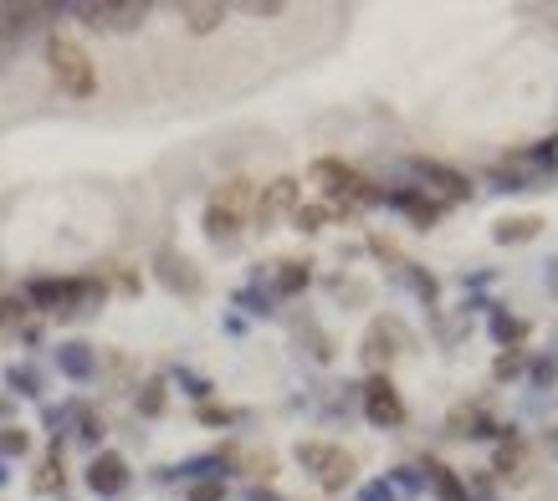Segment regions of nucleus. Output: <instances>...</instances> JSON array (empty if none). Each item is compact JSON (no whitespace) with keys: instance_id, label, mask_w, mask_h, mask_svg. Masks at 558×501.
I'll use <instances>...</instances> for the list:
<instances>
[{"instance_id":"nucleus-19","label":"nucleus","mask_w":558,"mask_h":501,"mask_svg":"<svg viewBox=\"0 0 558 501\" xmlns=\"http://www.w3.org/2000/svg\"><path fill=\"white\" fill-rule=\"evenodd\" d=\"M139 404H144V415H159V409H164V384H149Z\"/></svg>"},{"instance_id":"nucleus-20","label":"nucleus","mask_w":558,"mask_h":501,"mask_svg":"<svg viewBox=\"0 0 558 501\" xmlns=\"http://www.w3.org/2000/svg\"><path fill=\"white\" fill-rule=\"evenodd\" d=\"M221 496H226V486H221V481H205V486H195V491H190V501H221Z\"/></svg>"},{"instance_id":"nucleus-3","label":"nucleus","mask_w":558,"mask_h":501,"mask_svg":"<svg viewBox=\"0 0 558 501\" xmlns=\"http://www.w3.org/2000/svg\"><path fill=\"white\" fill-rule=\"evenodd\" d=\"M77 16L88 21L93 31H139L149 6H144V0H134V6H77Z\"/></svg>"},{"instance_id":"nucleus-15","label":"nucleus","mask_w":558,"mask_h":501,"mask_svg":"<svg viewBox=\"0 0 558 501\" xmlns=\"http://www.w3.org/2000/svg\"><path fill=\"white\" fill-rule=\"evenodd\" d=\"M431 476H436V491H441V501H466V491H461V481L446 471V466H431Z\"/></svg>"},{"instance_id":"nucleus-7","label":"nucleus","mask_w":558,"mask_h":501,"mask_svg":"<svg viewBox=\"0 0 558 501\" xmlns=\"http://www.w3.org/2000/svg\"><path fill=\"white\" fill-rule=\"evenodd\" d=\"M159 277L175 287V292H200V277H195V266L175 251H159Z\"/></svg>"},{"instance_id":"nucleus-16","label":"nucleus","mask_w":558,"mask_h":501,"mask_svg":"<svg viewBox=\"0 0 558 501\" xmlns=\"http://www.w3.org/2000/svg\"><path fill=\"white\" fill-rule=\"evenodd\" d=\"M236 225H241V220H236V215H226V210H216V205L205 210V231H210V236H231Z\"/></svg>"},{"instance_id":"nucleus-14","label":"nucleus","mask_w":558,"mask_h":501,"mask_svg":"<svg viewBox=\"0 0 558 501\" xmlns=\"http://www.w3.org/2000/svg\"><path fill=\"white\" fill-rule=\"evenodd\" d=\"M26 317V302L21 297H0V333H16Z\"/></svg>"},{"instance_id":"nucleus-8","label":"nucleus","mask_w":558,"mask_h":501,"mask_svg":"<svg viewBox=\"0 0 558 501\" xmlns=\"http://www.w3.org/2000/svg\"><path fill=\"white\" fill-rule=\"evenodd\" d=\"M123 461H118V455H98V461H93V471H88V486L98 491V496H113V491H123Z\"/></svg>"},{"instance_id":"nucleus-11","label":"nucleus","mask_w":558,"mask_h":501,"mask_svg":"<svg viewBox=\"0 0 558 501\" xmlns=\"http://www.w3.org/2000/svg\"><path fill=\"white\" fill-rule=\"evenodd\" d=\"M313 179H318V185H328V195H349V190H354L349 164H338V159H318V164H313Z\"/></svg>"},{"instance_id":"nucleus-24","label":"nucleus","mask_w":558,"mask_h":501,"mask_svg":"<svg viewBox=\"0 0 558 501\" xmlns=\"http://www.w3.org/2000/svg\"><path fill=\"white\" fill-rule=\"evenodd\" d=\"M246 11H251V16H277L282 6H272V0H256V6H246Z\"/></svg>"},{"instance_id":"nucleus-6","label":"nucleus","mask_w":558,"mask_h":501,"mask_svg":"<svg viewBox=\"0 0 558 501\" xmlns=\"http://www.w3.org/2000/svg\"><path fill=\"white\" fill-rule=\"evenodd\" d=\"M415 174L425 179V185L446 190L451 200H466V195H471V179H466V174H456V169H446V164H436V159H415Z\"/></svg>"},{"instance_id":"nucleus-23","label":"nucleus","mask_w":558,"mask_h":501,"mask_svg":"<svg viewBox=\"0 0 558 501\" xmlns=\"http://www.w3.org/2000/svg\"><path fill=\"white\" fill-rule=\"evenodd\" d=\"M518 363H523L518 353H512V358H497V379H507V374H518Z\"/></svg>"},{"instance_id":"nucleus-9","label":"nucleus","mask_w":558,"mask_h":501,"mask_svg":"<svg viewBox=\"0 0 558 501\" xmlns=\"http://www.w3.org/2000/svg\"><path fill=\"white\" fill-rule=\"evenodd\" d=\"M251 205H256V185H246V179H231V185H221V195H216V210H226L236 220H246Z\"/></svg>"},{"instance_id":"nucleus-22","label":"nucleus","mask_w":558,"mask_h":501,"mask_svg":"<svg viewBox=\"0 0 558 501\" xmlns=\"http://www.w3.org/2000/svg\"><path fill=\"white\" fill-rule=\"evenodd\" d=\"M57 461H47V466H41V476H36V491H57Z\"/></svg>"},{"instance_id":"nucleus-4","label":"nucleus","mask_w":558,"mask_h":501,"mask_svg":"<svg viewBox=\"0 0 558 501\" xmlns=\"http://www.w3.org/2000/svg\"><path fill=\"white\" fill-rule=\"evenodd\" d=\"M282 215H297V179H277L256 195V225H277Z\"/></svg>"},{"instance_id":"nucleus-13","label":"nucleus","mask_w":558,"mask_h":501,"mask_svg":"<svg viewBox=\"0 0 558 501\" xmlns=\"http://www.w3.org/2000/svg\"><path fill=\"white\" fill-rule=\"evenodd\" d=\"M395 205H400V210H405L415 225H436V220H441V205L420 200V195H410V190H405V195H395Z\"/></svg>"},{"instance_id":"nucleus-2","label":"nucleus","mask_w":558,"mask_h":501,"mask_svg":"<svg viewBox=\"0 0 558 501\" xmlns=\"http://www.w3.org/2000/svg\"><path fill=\"white\" fill-rule=\"evenodd\" d=\"M297 455H303V466H313V471H318V481H323L328 491H343V486L354 481V455H349V450H328V445H303Z\"/></svg>"},{"instance_id":"nucleus-12","label":"nucleus","mask_w":558,"mask_h":501,"mask_svg":"<svg viewBox=\"0 0 558 501\" xmlns=\"http://www.w3.org/2000/svg\"><path fill=\"white\" fill-rule=\"evenodd\" d=\"M180 16H185V26L195 36H210V31L226 21V6H180Z\"/></svg>"},{"instance_id":"nucleus-17","label":"nucleus","mask_w":558,"mask_h":501,"mask_svg":"<svg viewBox=\"0 0 558 501\" xmlns=\"http://www.w3.org/2000/svg\"><path fill=\"white\" fill-rule=\"evenodd\" d=\"M277 282H282V292H303V287H308V266H303V261H287Z\"/></svg>"},{"instance_id":"nucleus-10","label":"nucleus","mask_w":558,"mask_h":501,"mask_svg":"<svg viewBox=\"0 0 558 501\" xmlns=\"http://www.w3.org/2000/svg\"><path fill=\"white\" fill-rule=\"evenodd\" d=\"M492 231H497L502 246H512V241H533V236L543 231V220H538V215H507V220L492 225Z\"/></svg>"},{"instance_id":"nucleus-1","label":"nucleus","mask_w":558,"mask_h":501,"mask_svg":"<svg viewBox=\"0 0 558 501\" xmlns=\"http://www.w3.org/2000/svg\"><path fill=\"white\" fill-rule=\"evenodd\" d=\"M47 67H52V77L62 82L67 98H93V93H98L93 57L82 52L72 36H52V41H47Z\"/></svg>"},{"instance_id":"nucleus-18","label":"nucleus","mask_w":558,"mask_h":501,"mask_svg":"<svg viewBox=\"0 0 558 501\" xmlns=\"http://www.w3.org/2000/svg\"><path fill=\"white\" fill-rule=\"evenodd\" d=\"M31 440H26V430H0V450H6V455H21Z\"/></svg>"},{"instance_id":"nucleus-21","label":"nucleus","mask_w":558,"mask_h":501,"mask_svg":"<svg viewBox=\"0 0 558 501\" xmlns=\"http://www.w3.org/2000/svg\"><path fill=\"white\" fill-rule=\"evenodd\" d=\"M323 220H328V210H318V205L313 210H297V225H303V231H318Z\"/></svg>"},{"instance_id":"nucleus-5","label":"nucleus","mask_w":558,"mask_h":501,"mask_svg":"<svg viewBox=\"0 0 558 501\" xmlns=\"http://www.w3.org/2000/svg\"><path fill=\"white\" fill-rule=\"evenodd\" d=\"M364 409H369V420H374V425H400V420H405V404H400V394H395L390 379H369V389H364Z\"/></svg>"}]
</instances>
